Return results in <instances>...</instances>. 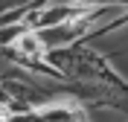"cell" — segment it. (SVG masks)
<instances>
[{"mask_svg": "<svg viewBox=\"0 0 128 122\" xmlns=\"http://www.w3.org/2000/svg\"><path fill=\"white\" fill-rule=\"evenodd\" d=\"M47 61L70 81L76 96L88 108H111L128 114V79L111 64V58L90 47V41H73L64 47H50Z\"/></svg>", "mask_w": 128, "mask_h": 122, "instance_id": "obj_1", "label": "cell"}]
</instances>
